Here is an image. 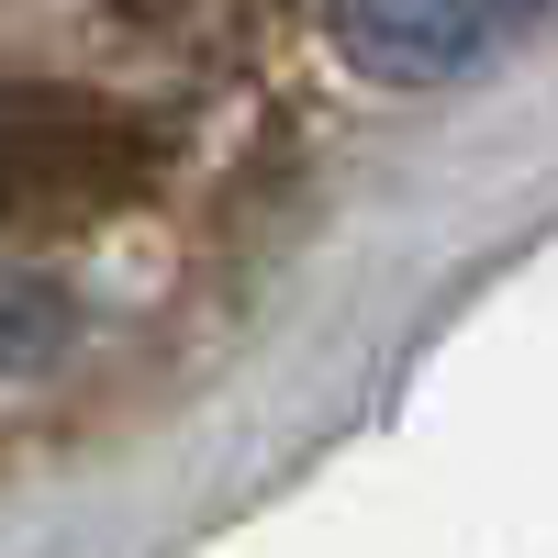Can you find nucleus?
I'll return each instance as SVG.
<instances>
[{"instance_id":"obj_1","label":"nucleus","mask_w":558,"mask_h":558,"mask_svg":"<svg viewBox=\"0 0 558 558\" xmlns=\"http://www.w3.org/2000/svg\"><path fill=\"white\" fill-rule=\"evenodd\" d=\"M157 134L57 78H0V213H78L134 191Z\"/></svg>"},{"instance_id":"obj_2","label":"nucleus","mask_w":558,"mask_h":558,"mask_svg":"<svg viewBox=\"0 0 558 558\" xmlns=\"http://www.w3.org/2000/svg\"><path fill=\"white\" fill-rule=\"evenodd\" d=\"M336 45L357 68H380V78L413 89V78H458L470 57H492L502 12H436V0H425V12H336Z\"/></svg>"}]
</instances>
